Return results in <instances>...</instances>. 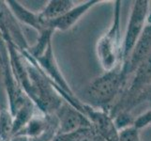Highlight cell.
Segmentation results:
<instances>
[{"mask_svg":"<svg viewBox=\"0 0 151 141\" xmlns=\"http://www.w3.org/2000/svg\"><path fill=\"white\" fill-rule=\"evenodd\" d=\"M55 114L59 122L58 134H70L83 128L92 127L89 119L67 101L63 102Z\"/></svg>","mask_w":151,"mask_h":141,"instance_id":"4","label":"cell"},{"mask_svg":"<svg viewBox=\"0 0 151 141\" xmlns=\"http://www.w3.org/2000/svg\"><path fill=\"white\" fill-rule=\"evenodd\" d=\"M98 3H100L99 0H89V1L77 5V6L75 5L73 9H71L69 12H67L62 17L50 22V27L54 31H66L71 28L80 20L83 15H85L88 10Z\"/></svg>","mask_w":151,"mask_h":141,"instance_id":"7","label":"cell"},{"mask_svg":"<svg viewBox=\"0 0 151 141\" xmlns=\"http://www.w3.org/2000/svg\"><path fill=\"white\" fill-rule=\"evenodd\" d=\"M74 7L75 4L71 0H51L39 13L41 18L50 24L52 21L62 17Z\"/></svg>","mask_w":151,"mask_h":141,"instance_id":"8","label":"cell"},{"mask_svg":"<svg viewBox=\"0 0 151 141\" xmlns=\"http://www.w3.org/2000/svg\"><path fill=\"white\" fill-rule=\"evenodd\" d=\"M129 78L128 72L120 65L93 79L76 96L87 106L110 114L126 90Z\"/></svg>","mask_w":151,"mask_h":141,"instance_id":"1","label":"cell"},{"mask_svg":"<svg viewBox=\"0 0 151 141\" xmlns=\"http://www.w3.org/2000/svg\"><path fill=\"white\" fill-rule=\"evenodd\" d=\"M14 118L9 109L0 110V141H12L14 137Z\"/></svg>","mask_w":151,"mask_h":141,"instance_id":"10","label":"cell"},{"mask_svg":"<svg viewBox=\"0 0 151 141\" xmlns=\"http://www.w3.org/2000/svg\"><path fill=\"white\" fill-rule=\"evenodd\" d=\"M150 2L147 0H137L134 1L129 15V23L126 33L124 36L123 43V63L129 61L132 51L137 41L142 35L147 22L149 14ZM123 64V65H124Z\"/></svg>","mask_w":151,"mask_h":141,"instance_id":"3","label":"cell"},{"mask_svg":"<svg viewBox=\"0 0 151 141\" xmlns=\"http://www.w3.org/2000/svg\"><path fill=\"white\" fill-rule=\"evenodd\" d=\"M151 54V23H148L135 45L129 61L123 65L129 76Z\"/></svg>","mask_w":151,"mask_h":141,"instance_id":"5","label":"cell"},{"mask_svg":"<svg viewBox=\"0 0 151 141\" xmlns=\"http://www.w3.org/2000/svg\"><path fill=\"white\" fill-rule=\"evenodd\" d=\"M119 141H141L140 130L133 125L119 131Z\"/></svg>","mask_w":151,"mask_h":141,"instance_id":"11","label":"cell"},{"mask_svg":"<svg viewBox=\"0 0 151 141\" xmlns=\"http://www.w3.org/2000/svg\"><path fill=\"white\" fill-rule=\"evenodd\" d=\"M151 125V107L147 111L140 114L137 118L134 119L133 126L136 127L138 130L145 129Z\"/></svg>","mask_w":151,"mask_h":141,"instance_id":"12","label":"cell"},{"mask_svg":"<svg viewBox=\"0 0 151 141\" xmlns=\"http://www.w3.org/2000/svg\"><path fill=\"white\" fill-rule=\"evenodd\" d=\"M121 1L114 2L113 21L109 29L98 40L96 53L104 72L123 65V43L120 28Z\"/></svg>","mask_w":151,"mask_h":141,"instance_id":"2","label":"cell"},{"mask_svg":"<svg viewBox=\"0 0 151 141\" xmlns=\"http://www.w3.org/2000/svg\"><path fill=\"white\" fill-rule=\"evenodd\" d=\"M53 141H103V139L92 126L77 130L70 134H58Z\"/></svg>","mask_w":151,"mask_h":141,"instance_id":"9","label":"cell"},{"mask_svg":"<svg viewBox=\"0 0 151 141\" xmlns=\"http://www.w3.org/2000/svg\"><path fill=\"white\" fill-rule=\"evenodd\" d=\"M6 2L10 10L12 12L13 15L16 17L18 21L36 29L39 34L41 32H44L46 30H53L50 27V24L41 18L40 13H34L32 12H30L29 9L23 7L17 1L9 0V1H6Z\"/></svg>","mask_w":151,"mask_h":141,"instance_id":"6","label":"cell"}]
</instances>
